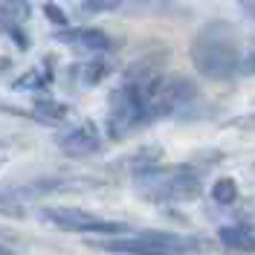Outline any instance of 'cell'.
<instances>
[{"label": "cell", "mask_w": 255, "mask_h": 255, "mask_svg": "<svg viewBox=\"0 0 255 255\" xmlns=\"http://www.w3.org/2000/svg\"><path fill=\"white\" fill-rule=\"evenodd\" d=\"M244 12H250V15L255 17V6H253V3H244Z\"/></svg>", "instance_id": "18"}, {"label": "cell", "mask_w": 255, "mask_h": 255, "mask_svg": "<svg viewBox=\"0 0 255 255\" xmlns=\"http://www.w3.org/2000/svg\"><path fill=\"white\" fill-rule=\"evenodd\" d=\"M0 255H17V253H12V250H6V247H0Z\"/></svg>", "instance_id": "19"}, {"label": "cell", "mask_w": 255, "mask_h": 255, "mask_svg": "<svg viewBox=\"0 0 255 255\" xmlns=\"http://www.w3.org/2000/svg\"><path fill=\"white\" fill-rule=\"evenodd\" d=\"M99 145H102V133L93 122H79V125L67 128L64 133H58V148L67 157H87L99 151Z\"/></svg>", "instance_id": "5"}, {"label": "cell", "mask_w": 255, "mask_h": 255, "mask_svg": "<svg viewBox=\"0 0 255 255\" xmlns=\"http://www.w3.org/2000/svg\"><path fill=\"white\" fill-rule=\"evenodd\" d=\"M79 9L84 15H102V12H116L122 9V0H81Z\"/></svg>", "instance_id": "13"}, {"label": "cell", "mask_w": 255, "mask_h": 255, "mask_svg": "<svg viewBox=\"0 0 255 255\" xmlns=\"http://www.w3.org/2000/svg\"><path fill=\"white\" fill-rule=\"evenodd\" d=\"M0 165H3V159H0Z\"/></svg>", "instance_id": "20"}, {"label": "cell", "mask_w": 255, "mask_h": 255, "mask_svg": "<svg viewBox=\"0 0 255 255\" xmlns=\"http://www.w3.org/2000/svg\"><path fill=\"white\" fill-rule=\"evenodd\" d=\"M226 128H241V130H255V113H241V116H232Z\"/></svg>", "instance_id": "16"}, {"label": "cell", "mask_w": 255, "mask_h": 255, "mask_svg": "<svg viewBox=\"0 0 255 255\" xmlns=\"http://www.w3.org/2000/svg\"><path fill=\"white\" fill-rule=\"evenodd\" d=\"M44 15L52 26H58V29H70V15L64 12L58 3H44Z\"/></svg>", "instance_id": "14"}, {"label": "cell", "mask_w": 255, "mask_h": 255, "mask_svg": "<svg viewBox=\"0 0 255 255\" xmlns=\"http://www.w3.org/2000/svg\"><path fill=\"white\" fill-rule=\"evenodd\" d=\"M0 29L6 32V35H9L12 41H15V44H17V49H29V38H26L23 32L17 29V23H12V20H6L3 15H0Z\"/></svg>", "instance_id": "15"}, {"label": "cell", "mask_w": 255, "mask_h": 255, "mask_svg": "<svg viewBox=\"0 0 255 255\" xmlns=\"http://www.w3.org/2000/svg\"><path fill=\"white\" fill-rule=\"evenodd\" d=\"M111 73H113V64L99 55V58H90V61L81 67V81H84L87 87H96V84H102V81L108 79Z\"/></svg>", "instance_id": "9"}, {"label": "cell", "mask_w": 255, "mask_h": 255, "mask_svg": "<svg viewBox=\"0 0 255 255\" xmlns=\"http://www.w3.org/2000/svg\"><path fill=\"white\" fill-rule=\"evenodd\" d=\"M41 218L47 223H52L55 229L64 232H81V235H113V238H122L130 235V226L128 223H116V221H102L84 209L76 206H44L41 209Z\"/></svg>", "instance_id": "3"}, {"label": "cell", "mask_w": 255, "mask_h": 255, "mask_svg": "<svg viewBox=\"0 0 255 255\" xmlns=\"http://www.w3.org/2000/svg\"><path fill=\"white\" fill-rule=\"evenodd\" d=\"M58 44H67V47H79V49H93V52H102V49H111L113 41L108 32L102 29H90V26H81V29H58L52 35Z\"/></svg>", "instance_id": "6"}, {"label": "cell", "mask_w": 255, "mask_h": 255, "mask_svg": "<svg viewBox=\"0 0 255 255\" xmlns=\"http://www.w3.org/2000/svg\"><path fill=\"white\" fill-rule=\"evenodd\" d=\"M212 200H215L218 206H232V203L238 200V186H235V180H232V177H221V180L212 186Z\"/></svg>", "instance_id": "11"}, {"label": "cell", "mask_w": 255, "mask_h": 255, "mask_svg": "<svg viewBox=\"0 0 255 255\" xmlns=\"http://www.w3.org/2000/svg\"><path fill=\"white\" fill-rule=\"evenodd\" d=\"M0 15L20 26L32 17V3L29 0H0Z\"/></svg>", "instance_id": "10"}, {"label": "cell", "mask_w": 255, "mask_h": 255, "mask_svg": "<svg viewBox=\"0 0 255 255\" xmlns=\"http://www.w3.org/2000/svg\"><path fill=\"white\" fill-rule=\"evenodd\" d=\"M189 55L194 70L203 79L212 81L235 79L241 67V55H244L238 29L226 20H209L206 26L194 35Z\"/></svg>", "instance_id": "1"}, {"label": "cell", "mask_w": 255, "mask_h": 255, "mask_svg": "<svg viewBox=\"0 0 255 255\" xmlns=\"http://www.w3.org/2000/svg\"><path fill=\"white\" fill-rule=\"evenodd\" d=\"M218 241L229 253H255V229L250 226H223L218 229Z\"/></svg>", "instance_id": "7"}, {"label": "cell", "mask_w": 255, "mask_h": 255, "mask_svg": "<svg viewBox=\"0 0 255 255\" xmlns=\"http://www.w3.org/2000/svg\"><path fill=\"white\" fill-rule=\"evenodd\" d=\"M200 177L203 171L194 168V162H183V165H151L142 171H133V189L139 197L154 200V203H186L200 194Z\"/></svg>", "instance_id": "2"}, {"label": "cell", "mask_w": 255, "mask_h": 255, "mask_svg": "<svg viewBox=\"0 0 255 255\" xmlns=\"http://www.w3.org/2000/svg\"><path fill=\"white\" fill-rule=\"evenodd\" d=\"M241 76H250V73H255V47L247 52V55H241V67H238Z\"/></svg>", "instance_id": "17"}, {"label": "cell", "mask_w": 255, "mask_h": 255, "mask_svg": "<svg viewBox=\"0 0 255 255\" xmlns=\"http://www.w3.org/2000/svg\"><path fill=\"white\" fill-rule=\"evenodd\" d=\"M142 125L145 119H142L136 90L128 81H122L108 96V133H111V139H122L125 133H130V130H136Z\"/></svg>", "instance_id": "4"}, {"label": "cell", "mask_w": 255, "mask_h": 255, "mask_svg": "<svg viewBox=\"0 0 255 255\" xmlns=\"http://www.w3.org/2000/svg\"><path fill=\"white\" fill-rule=\"evenodd\" d=\"M32 119H38L44 125H61L67 119V105L55 102V99H38L32 108Z\"/></svg>", "instance_id": "8"}, {"label": "cell", "mask_w": 255, "mask_h": 255, "mask_svg": "<svg viewBox=\"0 0 255 255\" xmlns=\"http://www.w3.org/2000/svg\"><path fill=\"white\" fill-rule=\"evenodd\" d=\"M52 81V70H29L26 76H20V79H15V90H47V84Z\"/></svg>", "instance_id": "12"}]
</instances>
